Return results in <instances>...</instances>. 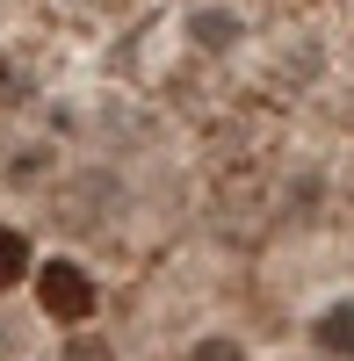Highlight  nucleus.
I'll list each match as a JSON object with an SVG mask.
<instances>
[{"instance_id":"f257e3e1","label":"nucleus","mask_w":354,"mask_h":361,"mask_svg":"<svg viewBox=\"0 0 354 361\" xmlns=\"http://www.w3.org/2000/svg\"><path fill=\"white\" fill-rule=\"evenodd\" d=\"M37 304L58 325H80V318H94V282H87L73 260H44L37 267Z\"/></svg>"},{"instance_id":"f03ea898","label":"nucleus","mask_w":354,"mask_h":361,"mask_svg":"<svg viewBox=\"0 0 354 361\" xmlns=\"http://www.w3.org/2000/svg\"><path fill=\"white\" fill-rule=\"evenodd\" d=\"M318 347L340 354V361H354V304H333L326 318H318Z\"/></svg>"},{"instance_id":"7ed1b4c3","label":"nucleus","mask_w":354,"mask_h":361,"mask_svg":"<svg viewBox=\"0 0 354 361\" xmlns=\"http://www.w3.org/2000/svg\"><path fill=\"white\" fill-rule=\"evenodd\" d=\"M29 275V238L0 224V282H22Z\"/></svg>"},{"instance_id":"20e7f679","label":"nucleus","mask_w":354,"mask_h":361,"mask_svg":"<svg viewBox=\"0 0 354 361\" xmlns=\"http://www.w3.org/2000/svg\"><path fill=\"white\" fill-rule=\"evenodd\" d=\"M188 361H246V347H239V340H224V333H210V340H195V347H188Z\"/></svg>"},{"instance_id":"39448f33","label":"nucleus","mask_w":354,"mask_h":361,"mask_svg":"<svg viewBox=\"0 0 354 361\" xmlns=\"http://www.w3.org/2000/svg\"><path fill=\"white\" fill-rule=\"evenodd\" d=\"M195 37H202V44H224V37H231V15H202Z\"/></svg>"},{"instance_id":"423d86ee","label":"nucleus","mask_w":354,"mask_h":361,"mask_svg":"<svg viewBox=\"0 0 354 361\" xmlns=\"http://www.w3.org/2000/svg\"><path fill=\"white\" fill-rule=\"evenodd\" d=\"M66 361H116V354H109L102 340H73V347H66Z\"/></svg>"}]
</instances>
